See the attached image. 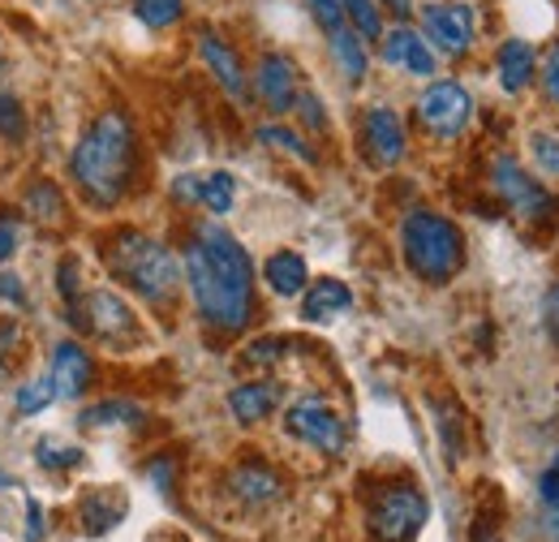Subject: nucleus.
Wrapping results in <instances>:
<instances>
[{
	"instance_id": "f257e3e1",
	"label": "nucleus",
	"mask_w": 559,
	"mask_h": 542,
	"mask_svg": "<svg viewBox=\"0 0 559 542\" xmlns=\"http://www.w3.org/2000/svg\"><path fill=\"white\" fill-rule=\"evenodd\" d=\"M181 280L194 293L199 315L219 332H241L254 315V268L246 246L224 228L203 224L181 255Z\"/></svg>"
},
{
	"instance_id": "f03ea898",
	"label": "nucleus",
	"mask_w": 559,
	"mask_h": 542,
	"mask_svg": "<svg viewBox=\"0 0 559 542\" xmlns=\"http://www.w3.org/2000/svg\"><path fill=\"white\" fill-rule=\"evenodd\" d=\"M70 177L86 195V203H121V195L134 181V126L121 108H108L86 126V134L78 138L70 155Z\"/></svg>"
},
{
	"instance_id": "7ed1b4c3",
	"label": "nucleus",
	"mask_w": 559,
	"mask_h": 542,
	"mask_svg": "<svg viewBox=\"0 0 559 542\" xmlns=\"http://www.w3.org/2000/svg\"><path fill=\"white\" fill-rule=\"evenodd\" d=\"M108 271L151 306H168L181 288V268L173 250L146 233H117L108 241Z\"/></svg>"
},
{
	"instance_id": "20e7f679",
	"label": "nucleus",
	"mask_w": 559,
	"mask_h": 542,
	"mask_svg": "<svg viewBox=\"0 0 559 542\" xmlns=\"http://www.w3.org/2000/svg\"><path fill=\"white\" fill-rule=\"evenodd\" d=\"M401 250L405 263L426 284H448L465 263V237L461 228L439 211H409L401 224Z\"/></svg>"
},
{
	"instance_id": "39448f33",
	"label": "nucleus",
	"mask_w": 559,
	"mask_h": 542,
	"mask_svg": "<svg viewBox=\"0 0 559 542\" xmlns=\"http://www.w3.org/2000/svg\"><path fill=\"white\" fill-rule=\"evenodd\" d=\"M426 521V495L409 482H396L374 495L370 504V534L374 542H414Z\"/></svg>"
},
{
	"instance_id": "423d86ee",
	"label": "nucleus",
	"mask_w": 559,
	"mask_h": 542,
	"mask_svg": "<svg viewBox=\"0 0 559 542\" xmlns=\"http://www.w3.org/2000/svg\"><path fill=\"white\" fill-rule=\"evenodd\" d=\"M73 310H78V328H82V332H91V337L112 344V349H126V344L139 340V319H134V310H130L117 293H108V288L82 293V297L73 302Z\"/></svg>"
},
{
	"instance_id": "0eeeda50",
	"label": "nucleus",
	"mask_w": 559,
	"mask_h": 542,
	"mask_svg": "<svg viewBox=\"0 0 559 542\" xmlns=\"http://www.w3.org/2000/svg\"><path fill=\"white\" fill-rule=\"evenodd\" d=\"M474 4L465 0H435L421 9V39L443 57H465L474 48Z\"/></svg>"
},
{
	"instance_id": "6e6552de",
	"label": "nucleus",
	"mask_w": 559,
	"mask_h": 542,
	"mask_svg": "<svg viewBox=\"0 0 559 542\" xmlns=\"http://www.w3.org/2000/svg\"><path fill=\"white\" fill-rule=\"evenodd\" d=\"M284 426H288L293 439H301V444H310V448H319L328 457H341L345 452V422H341L336 409L328 405V401H319V397L297 401V405L284 413Z\"/></svg>"
},
{
	"instance_id": "1a4fd4ad",
	"label": "nucleus",
	"mask_w": 559,
	"mask_h": 542,
	"mask_svg": "<svg viewBox=\"0 0 559 542\" xmlns=\"http://www.w3.org/2000/svg\"><path fill=\"white\" fill-rule=\"evenodd\" d=\"M418 117L435 138H456L474 117V99L461 82H430L418 99Z\"/></svg>"
},
{
	"instance_id": "9d476101",
	"label": "nucleus",
	"mask_w": 559,
	"mask_h": 542,
	"mask_svg": "<svg viewBox=\"0 0 559 542\" xmlns=\"http://www.w3.org/2000/svg\"><path fill=\"white\" fill-rule=\"evenodd\" d=\"M495 190H499V199L512 207L516 215H547V207H551V199H547V190L516 164V160H508V155H499L495 160Z\"/></svg>"
},
{
	"instance_id": "9b49d317",
	"label": "nucleus",
	"mask_w": 559,
	"mask_h": 542,
	"mask_svg": "<svg viewBox=\"0 0 559 542\" xmlns=\"http://www.w3.org/2000/svg\"><path fill=\"white\" fill-rule=\"evenodd\" d=\"M173 195L181 203L207 207L211 215H228L233 199H237V181L228 173H186V177L173 181Z\"/></svg>"
},
{
	"instance_id": "f8f14e48",
	"label": "nucleus",
	"mask_w": 559,
	"mask_h": 542,
	"mask_svg": "<svg viewBox=\"0 0 559 542\" xmlns=\"http://www.w3.org/2000/svg\"><path fill=\"white\" fill-rule=\"evenodd\" d=\"M91 370L95 366H91L86 349L78 340H61L52 349V362H48V379L57 388V401H78L86 392V384H91Z\"/></svg>"
},
{
	"instance_id": "ddd939ff",
	"label": "nucleus",
	"mask_w": 559,
	"mask_h": 542,
	"mask_svg": "<svg viewBox=\"0 0 559 542\" xmlns=\"http://www.w3.org/2000/svg\"><path fill=\"white\" fill-rule=\"evenodd\" d=\"M254 91L272 113H288L297 104V95H301L297 91V66L288 57H280V52H267L254 69Z\"/></svg>"
},
{
	"instance_id": "4468645a",
	"label": "nucleus",
	"mask_w": 559,
	"mask_h": 542,
	"mask_svg": "<svg viewBox=\"0 0 559 542\" xmlns=\"http://www.w3.org/2000/svg\"><path fill=\"white\" fill-rule=\"evenodd\" d=\"M361 134H366V151L374 164H401L405 160V126L392 108H370L366 121H361Z\"/></svg>"
},
{
	"instance_id": "2eb2a0df",
	"label": "nucleus",
	"mask_w": 559,
	"mask_h": 542,
	"mask_svg": "<svg viewBox=\"0 0 559 542\" xmlns=\"http://www.w3.org/2000/svg\"><path fill=\"white\" fill-rule=\"evenodd\" d=\"M383 61L405 69V73H418V78L435 73V52L414 26H396V31L383 35Z\"/></svg>"
},
{
	"instance_id": "dca6fc26",
	"label": "nucleus",
	"mask_w": 559,
	"mask_h": 542,
	"mask_svg": "<svg viewBox=\"0 0 559 542\" xmlns=\"http://www.w3.org/2000/svg\"><path fill=\"white\" fill-rule=\"evenodd\" d=\"M276 405H280V384H272V379L237 384V388L228 392V409H233V417H237V422H246V426H254V422L272 417V409Z\"/></svg>"
},
{
	"instance_id": "f3484780",
	"label": "nucleus",
	"mask_w": 559,
	"mask_h": 542,
	"mask_svg": "<svg viewBox=\"0 0 559 542\" xmlns=\"http://www.w3.org/2000/svg\"><path fill=\"white\" fill-rule=\"evenodd\" d=\"M199 52H203V61H207V69L215 73V82L233 95V99H241L246 95V73H241V61H237V52L219 39V35H211V31H203L199 35Z\"/></svg>"
},
{
	"instance_id": "a211bd4d",
	"label": "nucleus",
	"mask_w": 559,
	"mask_h": 542,
	"mask_svg": "<svg viewBox=\"0 0 559 542\" xmlns=\"http://www.w3.org/2000/svg\"><path fill=\"white\" fill-rule=\"evenodd\" d=\"M349 306H353V293L345 280H314V284L306 288L301 315H306L310 323H332V319H341Z\"/></svg>"
},
{
	"instance_id": "6ab92c4d",
	"label": "nucleus",
	"mask_w": 559,
	"mask_h": 542,
	"mask_svg": "<svg viewBox=\"0 0 559 542\" xmlns=\"http://www.w3.org/2000/svg\"><path fill=\"white\" fill-rule=\"evenodd\" d=\"M495 69H499V86L503 91H512V95L525 91L534 82V48L525 39H508L499 48V57H495Z\"/></svg>"
},
{
	"instance_id": "aec40b11",
	"label": "nucleus",
	"mask_w": 559,
	"mask_h": 542,
	"mask_svg": "<svg viewBox=\"0 0 559 542\" xmlns=\"http://www.w3.org/2000/svg\"><path fill=\"white\" fill-rule=\"evenodd\" d=\"M263 275H267V284H272V293H280V297H297V293H306V280H310L306 259L293 255V250L272 255V259L263 263Z\"/></svg>"
},
{
	"instance_id": "412c9836",
	"label": "nucleus",
	"mask_w": 559,
	"mask_h": 542,
	"mask_svg": "<svg viewBox=\"0 0 559 542\" xmlns=\"http://www.w3.org/2000/svg\"><path fill=\"white\" fill-rule=\"evenodd\" d=\"M121 512H126V499L117 491H104V486L86 491V499H82V530L104 534V530H112L121 521Z\"/></svg>"
},
{
	"instance_id": "4be33fe9",
	"label": "nucleus",
	"mask_w": 559,
	"mask_h": 542,
	"mask_svg": "<svg viewBox=\"0 0 559 542\" xmlns=\"http://www.w3.org/2000/svg\"><path fill=\"white\" fill-rule=\"evenodd\" d=\"M233 495L246 504H272L280 499V478L267 466H241L233 474Z\"/></svg>"
},
{
	"instance_id": "5701e85b",
	"label": "nucleus",
	"mask_w": 559,
	"mask_h": 542,
	"mask_svg": "<svg viewBox=\"0 0 559 542\" xmlns=\"http://www.w3.org/2000/svg\"><path fill=\"white\" fill-rule=\"evenodd\" d=\"M332 57H336V66L341 73L349 78V82H361L366 78V48H361V39H357V31L349 26H341V31H332Z\"/></svg>"
},
{
	"instance_id": "b1692460",
	"label": "nucleus",
	"mask_w": 559,
	"mask_h": 542,
	"mask_svg": "<svg viewBox=\"0 0 559 542\" xmlns=\"http://www.w3.org/2000/svg\"><path fill=\"white\" fill-rule=\"evenodd\" d=\"M78 422H82V426H91V431H99V426H139L142 409L130 405V401H99V405L82 409V417H78Z\"/></svg>"
},
{
	"instance_id": "393cba45",
	"label": "nucleus",
	"mask_w": 559,
	"mask_h": 542,
	"mask_svg": "<svg viewBox=\"0 0 559 542\" xmlns=\"http://www.w3.org/2000/svg\"><path fill=\"white\" fill-rule=\"evenodd\" d=\"M52 401H57L52 379H48V375H35V379L17 384V392H13V413H17V417H35V413H44Z\"/></svg>"
},
{
	"instance_id": "a878e982",
	"label": "nucleus",
	"mask_w": 559,
	"mask_h": 542,
	"mask_svg": "<svg viewBox=\"0 0 559 542\" xmlns=\"http://www.w3.org/2000/svg\"><path fill=\"white\" fill-rule=\"evenodd\" d=\"M341 9H345V17L353 22L357 39H379L383 35V17H379L374 0H341Z\"/></svg>"
},
{
	"instance_id": "bb28decb",
	"label": "nucleus",
	"mask_w": 559,
	"mask_h": 542,
	"mask_svg": "<svg viewBox=\"0 0 559 542\" xmlns=\"http://www.w3.org/2000/svg\"><path fill=\"white\" fill-rule=\"evenodd\" d=\"M26 211L39 215V220H61L66 199H61V190H57L52 181H35V186L26 190Z\"/></svg>"
},
{
	"instance_id": "cd10ccee",
	"label": "nucleus",
	"mask_w": 559,
	"mask_h": 542,
	"mask_svg": "<svg viewBox=\"0 0 559 542\" xmlns=\"http://www.w3.org/2000/svg\"><path fill=\"white\" fill-rule=\"evenodd\" d=\"M0 138L4 142H22L26 138V108L9 91H0Z\"/></svg>"
},
{
	"instance_id": "c85d7f7f",
	"label": "nucleus",
	"mask_w": 559,
	"mask_h": 542,
	"mask_svg": "<svg viewBox=\"0 0 559 542\" xmlns=\"http://www.w3.org/2000/svg\"><path fill=\"white\" fill-rule=\"evenodd\" d=\"M35 461H39L44 470H73V466H82V448H66V444L39 439V444H35Z\"/></svg>"
},
{
	"instance_id": "c756f323",
	"label": "nucleus",
	"mask_w": 559,
	"mask_h": 542,
	"mask_svg": "<svg viewBox=\"0 0 559 542\" xmlns=\"http://www.w3.org/2000/svg\"><path fill=\"white\" fill-rule=\"evenodd\" d=\"M22 328H17V319H0V375H13V366L22 362Z\"/></svg>"
},
{
	"instance_id": "7c9ffc66",
	"label": "nucleus",
	"mask_w": 559,
	"mask_h": 542,
	"mask_svg": "<svg viewBox=\"0 0 559 542\" xmlns=\"http://www.w3.org/2000/svg\"><path fill=\"white\" fill-rule=\"evenodd\" d=\"M134 9H139V17L151 31H164V26H173L181 17V0H134Z\"/></svg>"
},
{
	"instance_id": "2f4dec72",
	"label": "nucleus",
	"mask_w": 559,
	"mask_h": 542,
	"mask_svg": "<svg viewBox=\"0 0 559 542\" xmlns=\"http://www.w3.org/2000/svg\"><path fill=\"white\" fill-rule=\"evenodd\" d=\"M259 142H267V146H280V151H288V155H297V160L314 164V151H310L301 138L293 134V130H284V126H259Z\"/></svg>"
},
{
	"instance_id": "473e14b6",
	"label": "nucleus",
	"mask_w": 559,
	"mask_h": 542,
	"mask_svg": "<svg viewBox=\"0 0 559 542\" xmlns=\"http://www.w3.org/2000/svg\"><path fill=\"white\" fill-rule=\"evenodd\" d=\"M530 155H534V164H538V173H547V177H559V138L556 134H530Z\"/></svg>"
},
{
	"instance_id": "72a5a7b5",
	"label": "nucleus",
	"mask_w": 559,
	"mask_h": 542,
	"mask_svg": "<svg viewBox=\"0 0 559 542\" xmlns=\"http://www.w3.org/2000/svg\"><path fill=\"white\" fill-rule=\"evenodd\" d=\"M538 495H543V504H547V512H551V526H556V534H559V452H556V461H551V470L538 482Z\"/></svg>"
},
{
	"instance_id": "f704fd0d",
	"label": "nucleus",
	"mask_w": 559,
	"mask_h": 542,
	"mask_svg": "<svg viewBox=\"0 0 559 542\" xmlns=\"http://www.w3.org/2000/svg\"><path fill=\"white\" fill-rule=\"evenodd\" d=\"M310 4V13H314V22L332 35V31H341L345 26V9H341V0H306Z\"/></svg>"
},
{
	"instance_id": "c9c22d12",
	"label": "nucleus",
	"mask_w": 559,
	"mask_h": 542,
	"mask_svg": "<svg viewBox=\"0 0 559 542\" xmlns=\"http://www.w3.org/2000/svg\"><path fill=\"white\" fill-rule=\"evenodd\" d=\"M17 246H22V220H17V215H9V211H0V263H4V259H13V255H17Z\"/></svg>"
},
{
	"instance_id": "e433bc0d",
	"label": "nucleus",
	"mask_w": 559,
	"mask_h": 542,
	"mask_svg": "<svg viewBox=\"0 0 559 542\" xmlns=\"http://www.w3.org/2000/svg\"><path fill=\"white\" fill-rule=\"evenodd\" d=\"M293 108L306 117V126H310V130H323V126H328V117H323V104H319L314 95H297V104H293Z\"/></svg>"
},
{
	"instance_id": "4c0bfd02",
	"label": "nucleus",
	"mask_w": 559,
	"mask_h": 542,
	"mask_svg": "<svg viewBox=\"0 0 559 542\" xmlns=\"http://www.w3.org/2000/svg\"><path fill=\"white\" fill-rule=\"evenodd\" d=\"M39 534H44V512L35 499H26V542H39Z\"/></svg>"
},
{
	"instance_id": "58836bf2",
	"label": "nucleus",
	"mask_w": 559,
	"mask_h": 542,
	"mask_svg": "<svg viewBox=\"0 0 559 542\" xmlns=\"http://www.w3.org/2000/svg\"><path fill=\"white\" fill-rule=\"evenodd\" d=\"M543 78H547V95L559 104V44L551 48V57H547V73Z\"/></svg>"
},
{
	"instance_id": "ea45409f",
	"label": "nucleus",
	"mask_w": 559,
	"mask_h": 542,
	"mask_svg": "<svg viewBox=\"0 0 559 542\" xmlns=\"http://www.w3.org/2000/svg\"><path fill=\"white\" fill-rule=\"evenodd\" d=\"M280 353V344L276 340H259V344H250V353H246V362L254 366V362H272Z\"/></svg>"
},
{
	"instance_id": "a19ab883",
	"label": "nucleus",
	"mask_w": 559,
	"mask_h": 542,
	"mask_svg": "<svg viewBox=\"0 0 559 542\" xmlns=\"http://www.w3.org/2000/svg\"><path fill=\"white\" fill-rule=\"evenodd\" d=\"M0 297H9V302H17V306H26L22 280H17V275H0Z\"/></svg>"
},
{
	"instance_id": "79ce46f5",
	"label": "nucleus",
	"mask_w": 559,
	"mask_h": 542,
	"mask_svg": "<svg viewBox=\"0 0 559 542\" xmlns=\"http://www.w3.org/2000/svg\"><path fill=\"white\" fill-rule=\"evenodd\" d=\"M547 328H551V337L559 340V284L547 293Z\"/></svg>"
},
{
	"instance_id": "37998d69",
	"label": "nucleus",
	"mask_w": 559,
	"mask_h": 542,
	"mask_svg": "<svg viewBox=\"0 0 559 542\" xmlns=\"http://www.w3.org/2000/svg\"><path fill=\"white\" fill-rule=\"evenodd\" d=\"M383 4H388L396 17H409V9H414V0H383Z\"/></svg>"
},
{
	"instance_id": "c03bdc74",
	"label": "nucleus",
	"mask_w": 559,
	"mask_h": 542,
	"mask_svg": "<svg viewBox=\"0 0 559 542\" xmlns=\"http://www.w3.org/2000/svg\"><path fill=\"white\" fill-rule=\"evenodd\" d=\"M4 486H13V478H9L4 470H0V491H4Z\"/></svg>"
},
{
	"instance_id": "a18cd8bd",
	"label": "nucleus",
	"mask_w": 559,
	"mask_h": 542,
	"mask_svg": "<svg viewBox=\"0 0 559 542\" xmlns=\"http://www.w3.org/2000/svg\"><path fill=\"white\" fill-rule=\"evenodd\" d=\"M0 61H4V57H0Z\"/></svg>"
}]
</instances>
